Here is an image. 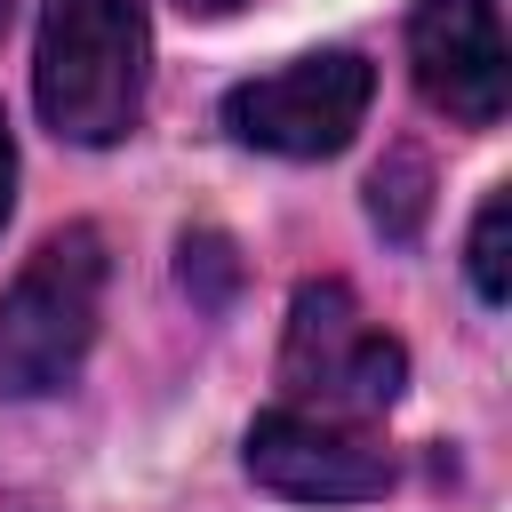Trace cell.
<instances>
[{
	"instance_id": "obj_1",
	"label": "cell",
	"mask_w": 512,
	"mask_h": 512,
	"mask_svg": "<svg viewBox=\"0 0 512 512\" xmlns=\"http://www.w3.org/2000/svg\"><path fill=\"white\" fill-rule=\"evenodd\" d=\"M152 16L144 0H48L32 48V104L64 144H120L144 120Z\"/></svg>"
},
{
	"instance_id": "obj_2",
	"label": "cell",
	"mask_w": 512,
	"mask_h": 512,
	"mask_svg": "<svg viewBox=\"0 0 512 512\" xmlns=\"http://www.w3.org/2000/svg\"><path fill=\"white\" fill-rule=\"evenodd\" d=\"M104 280H112V256L96 224H64L24 256V272L0 296V392L8 400H48L80 376L96 320H104Z\"/></svg>"
},
{
	"instance_id": "obj_3",
	"label": "cell",
	"mask_w": 512,
	"mask_h": 512,
	"mask_svg": "<svg viewBox=\"0 0 512 512\" xmlns=\"http://www.w3.org/2000/svg\"><path fill=\"white\" fill-rule=\"evenodd\" d=\"M280 384H288V408H312V416H376L400 400L408 384V344L392 328H376L352 296V280L320 272L288 296V328H280Z\"/></svg>"
},
{
	"instance_id": "obj_4",
	"label": "cell",
	"mask_w": 512,
	"mask_h": 512,
	"mask_svg": "<svg viewBox=\"0 0 512 512\" xmlns=\"http://www.w3.org/2000/svg\"><path fill=\"white\" fill-rule=\"evenodd\" d=\"M368 96H376V64L360 48H312L280 72L224 88V128L232 144L272 152V160H328L368 120Z\"/></svg>"
},
{
	"instance_id": "obj_5",
	"label": "cell",
	"mask_w": 512,
	"mask_h": 512,
	"mask_svg": "<svg viewBox=\"0 0 512 512\" xmlns=\"http://www.w3.org/2000/svg\"><path fill=\"white\" fill-rule=\"evenodd\" d=\"M240 464L256 488L296 496V504H368L392 488V448H376L360 424L344 416H312V408H264L240 440Z\"/></svg>"
},
{
	"instance_id": "obj_6",
	"label": "cell",
	"mask_w": 512,
	"mask_h": 512,
	"mask_svg": "<svg viewBox=\"0 0 512 512\" xmlns=\"http://www.w3.org/2000/svg\"><path fill=\"white\" fill-rule=\"evenodd\" d=\"M408 72H416V96L456 128H496L512 104V48L496 24V0H416Z\"/></svg>"
},
{
	"instance_id": "obj_7",
	"label": "cell",
	"mask_w": 512,
	"mask_h": 512,
	"mask_svg": "<svg viewBox=\"0 0 512 512\" xmlns=\"http://www.w3.org/2000/svg\"><path fill=\"white\" fill-rule=\"evenodd\" d=\"M424 200H432V168H424V152H408V144H400V152L368 176V216H376L392 240H416Z\"/></svg>"
},
{
	"instance_id": "obj_8",
	"label": "cell",
	"mask_w": 512,
	"mask_h": 512,
	"mask_svg": "<svg viewBox=\"0 0 512 512\" xmlns=\"http://www.w3.org/2000/svg\"><path fill=\"white\" fill-rule=\"evenodd\" d=\"M504 224H512V192L496 184L472 216V240H464V272H472V296L480 304H504L512 296V264H504Z\"/></svg>"
},
{
	"instance_id": "obj_9",
	"label": "cell",
	"mask_w": 512,
	"mask_h": 512,
	"mask_svg": "<svg viewBox=\"0 0 512 512\" xmlns=\"http://www.w3.org/2000/svg\"><path fill=\"white\" fill-rule=\"evenodd\" d=\"M232 272H240V264H232V248H224L216 232H192V240H184V288H192V280H208V304H224Z\"/></svg>"
},
{
	"instance_id": "obj_10",
	"label": "cell",
	"mask_w": 512,
	"mask_h": 512,
	"mask_svg": "<svg viewBox=\"0 0 512 512\" xmlns=\"http://www.w3.org/2000/svg\"><path fill=\"white\" fill-rule=\"evenodd\" d=\"M16 208V136H8V112H0V224Z\"/></svg>"
},
{
	"instance_id": "obj_11",
	"label": "cell",
	"mask_w": 512,
	"mask_h": 512,
	"mask_svg": "<svg viewBox=\"0 0 512 512\" xmlns=\"http://www.w3.org/2000/svg\"><path fill=\"white\" fill-rule=\"evenodd\" d=\"M176 8H184V16H232L240 0H176Z\"/></svg>"
},
{
	"instance_id": "obj_12",
	"label": "cell",
	"mask_w": 512,
	"mask_h": 512,
	"mask_svg": "<svg viewBox=\"0 0 512 512\" xmlns=\"http://www.w3.org/2000/svg\"><path fill=\"white\" fill-rule=\"evenodd\" d=\"M0 32H8V0H0Z\"/></svg>"
}]
</instances>
